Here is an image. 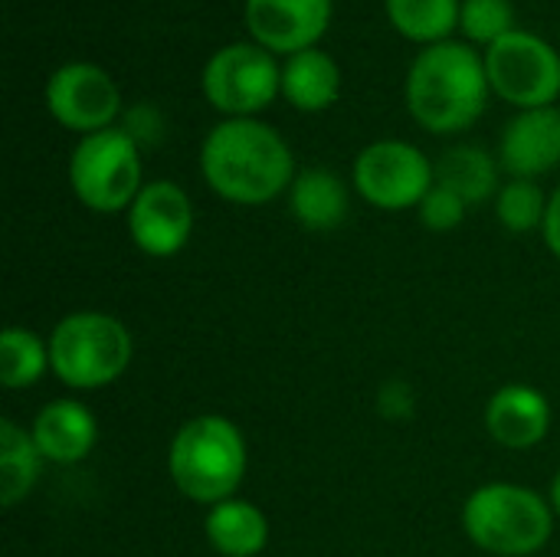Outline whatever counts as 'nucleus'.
Masks as SVG:
<instances>
[{
    "label": "nucleus",
    "mask_w": 560,
    "mask_h": 557,
    "mask_svg": "<svg viewBox=\"0 0 560 557\" xmlns=\"http://www.w3.org/2000/svg\"><path fill=\"white\" fill-rule=\"evenodd\" d=\"M486 56L472 43H430L417 53L407 72V108L420 128L433 135H456L479 121L489 102Z\"/></svg>",
    "instance_id": "nucleus-2"
},
{
    "label": "nucleus",
    "mask_w": 560,
    "mask_h": 557,
    "mask_svg": "<svg viewBox=\"0 0 560 557\" xmlns=\"http://www.w3.org/2000/svg\"><path fill=\"white\" fill-rule=\"evenodd\" d=\"M125 131L138 141V148L144 141H154L161 138V115L151 108V105H135L128 115H125Z\"/></svg>",
    "instance_id": "nucleus-26"
},
{
    "label": "nucleus",
    "mask_w": 560,
    "mask_h": 557,
    "mask_svg": "<svg viewBox=\"0 0 560 557\" xmlns=\"http://www.w3.org/2000/svg\"><path fill=\"white\" fill-rule=\"evenodd\" d=\"M194 230V207L174 181H151L128 207V233L135 246L154 259L180 253Z\"/></svg>",
    "instance_id": "nucleus-11"
},
{
    "label": "nucleus",
    "mask_w": 560,
    "mask_h": 557,
    "mask_svg": "<svg viewBox=\"0 0 560 557\" xmlns=\"http://www.w3.org/2000/svg\"><path fill=\"white\" fill-rule=\"evenodd\" d=\"M30 433H33V443L43 453V460L59 463V466H72V463L85 460L92 453L95 440H98L95 417L79 401H52V404H46L36 414Z\"/></svg>",
    "instance_id": "nucleus-15"
},
{
    "label": "nucleus",
    "mask_w": 560,
    "mask_h": 557,
    "mask_svg": "<svg viewBox=\"0 0 560 557\" xmlns=\"http://www.w3.org/2000/svg\"><path fill=\"white\" fill-rule=\"evenodd\" d=\"M459 30L469 43H486L489 49L515 30V7L512 0H463Z\"/></svg>",
    "instance_id": "nucleus-24"
},
{
    "label": "nucleus",
    "mask_w": 560,
    "mask_h": 557,
    "mask_svg": "<svg viewBox=\"0 0 560 557\" xmlns=\"http://www.w3.org/2000/svg\"><path fill=\"white\" fill-rule=\"evenodd\" d=\"M207 538L223 557H256L269 542V522L253 502L226 499L210 509Z\"/></svg>",
    "instance_id": "nucleus-18"
},
{
    "label": "nucleus",
    "mask_w": 560,
    "mask_h": 557,
    "mask_svg": "<svg viewBox=\"0 0 560 557\" xmlns=\"http://www.w3.org/2000/svg\"><path fill=\"white\" fill-rule=\"evenodd\" d=\"M331 23V0H246V26L253 43L269 53L312 49Z\"/></svg>",
    "instance_id": "nucleus-12"
},
{
    "label": "nucleus",
    "mask_w": 560,
    "mask_h": 557,
    "mask_svg": "<svg viewBox=\"0 0 560 557\" xmlns=\"http://www.w3.org/2000/svg\"><path fill=\"white\" fill-rule=\"evenodd\" d=\"M167 469L177 492L213 509L233 499L246 476V440L236 423L220 414L194 417L177 430Z\"/></svg>",
    "instance_id": "nucleus-3"
},
{
    "label": "nucleus",
    "mask_w": 560,
    "mask_h": 557,
    "mask_svg": "<svg viewBox=\"0 0 560 557\" xmlns=\"http://www.w3.org/2000/svg\"><path fill=\"white\" fill-rule=\"evenodd\" d=\"M46 108L49 115L69 128L85 135L115 128V118L121 112V92L115 85V79L95 66V62H62L59 69H52V76L46 79L43 89Z\"/></svg>",
    "instance_id": "nucleus-10"
},
{
    "label": "nucleus",
    "mask_w": 560,
    "mask_h": 557,
    "mask_svg": "<svg viewBox=\"0 0 560 557\" xmlns=\"http://www.w3.org/2000/svg\"><path fill=\"white\" fill-rule=\"evenodd\" d=\"M69 184L95 213H118L141 194V148L125 128L85 135L69 158Z\"/></svg>",
    "instance_id": "nucleus-6"
},
{
    "label": "nucleus",
    "mask_w": 560,
    "mask_h": 557,
    "mask_svg": "<svg viewBox=\"0 0 560 557\" xmlns=\"http://www.w3.org/2000/svg\"><path fill=\"white\" fill-rule=\"evenodd\" d=\"M128 328L105 312H72L49 335L52 374L72 391H98L131 364Z\"/></svg>",
    "instance_id": "nucleus-5"
},
{
    "label": "nucleus",
    "mask_w": 560,
    "mask_h": 557,
    "mask_svg": "<svg viewBox=\"0 0 560 557\" xmlns=\"http://www.w3.org/2000/svg\"><path fill=\"white\" fill-rule=\"evenodd\" d=\"M207 102L230 118H256L282 95V66L259 43H226L220 46L200 76Z\"/></svg>",
    "instance_id": "nucleus-7"
},
{
    "label": "nucleus",
    "mask_w": 560,
    "mask_h": 557,
    "mask_svg": "<svg viewBox=\"0 0 560 557\" xmlns=\"http://www.w3.org/2000/svg\"><path fill=\"white\" fill-rule=\"evenodd\" d=\"M295 220L312 233H328L348 217V187L328 167H305L289 187Z\"/></svg>",
    "instance_id": "nucleus-17"
},
{
    "label": "nucleus",
    "mask_w": 560,
    "mask_h": 557,
    "mask_svg": "<svg viewBox=\"0 0 560 557\" xmlns=\"http://www.w3.org/2000/svg\"><path fill=\"white\" fill-rule=\"evenodd\" d=\"M502 167L518 181H535L560 164V108H525L518 112L499 144Z\"/></svg>",
    "instance_id": "nucleus-13"
},
{
    "label": "nucleus",
    "mask_w": 560,
    "mask_h": 557,
    "mask_svg": "<svg viewBox=\"0 0 560 557\" xmlns=\"http://www.w3.org/2000/svg\"><path fill=\"white\" fill-rule=\"evenodd\" d=\"M200 171L223 200L256 207L292 187L295 158L272 125L259 118H226L203 138Z\"/></svg>",
    "instance_id": "nucleus-1"
},
{
    "label": "nucleus",
    "mask_w": 560,
    "mask_h": 557,
    "mask_svg": "<svg viewBox=\"0 0 560 557\" xmlns=\"http://www.w3.org/2000/svg\"><path fill=\"white\" fill-rule=\"evenodd\" d=\"M463 529L482 552L499 557L538 555L551 532V506L525 486H482L466 499Z\"/></svg>",
    "instance_id": "nucleus-4"
},
{
    "label": "nucleus",
    "mask_w": 560,
    "mask_h": 557,
    "mask_svg": "<svg viewBox=\"0 0 560 557\" xmlns=\"http://www.w3.org/2000/svg\"><path fill=\"white\" fill-rule=\"evenodd\" d=\"M489 437L505 450H532L551 430V404L528 384L502 387L486 407Z\"/></svg>",
    "instance_id": "nucleus-14"
},
{
    "label": "nucleus",
    "mask_w": 560,
    "mask_h": 557,
    "mask_svg": "<svg viewBox=\"0 0 560 557\" xmlns=\"http://www.w3.org/2000/svg\"><path fill=\"white\" fill-rule=\"evenodd\" d=\"M495 213L502 220L505 230L512 233H528L535 227H545V213H548V197L535 181H518L512 177L495 200Z\"/></svg>",
    "instance_id": "nucleus-23"
},
{
    "label": "nucleus",
    "mask_w": 560,
    "mask_h": 557,
    "mask_svg": "<svg viewBox=\"0 0 560 557\" xmlns=\"http://www.w3.org/2000/svg\"><path fill=\"white\" fill-rule=\"evenodd\" d=\"M466 207H469V204H466L459 194H453V190L443 187V184H433L430 194L420 200V220H423L430 230L446 233V230H456V227L463 223Z\"/></svg>",
    "instance_id": "nucleus-25"
},
{
    "label": "nucleus",
    "mask_w": 560,
    "mask_h": 557,
    "mask_svg": "<svg viewBox=\"0 0 560 557\" xmlns=\"http://www.w3.org/2000/svg\"><path fill=\"white\" fill-rule=\"evenodd\" d=\"M492 92L525 108H548L560 95V53L532 30H512L486 49Z\"/></svg>",
    "instance_id": "nucleus-8"
},
{
    "label": "nucleus",
    "mask_w": 560,
    "mask_h": 557,
    "mask_svg": "<svg viewBox=\"0 0 560 557\" xmlns=\"http://www.w3.org/2000/svg\"><path fill=\"white\" fill-rule=\"evenodd\" d=\"M551 509L560 515V473L555 476V486H551Z\"/></svg>",
    "instance_id": "nucleus-28"
},
{
    "label": "nucleus",
    "mask_w": 560,
    "mask_h": 557,
    "mask_svg": "<svg viewBox=\"0 0 560 557\" xmlns=\"http://www.w3.org/2000/svg\"><path fill=\"white\" fill-rule=\"evenodd\" d=\"M43 473V453L33 443V433L16 420H0V499L7 509L23 502Z\"/></svg>",
    "instance_id": "nucleus-20"
},
{
    "label": "nucleus",
    "mask_w": 560,
    "mask_h": 557,
    "mask_svg": "<svg viewBox=\"0 0 560 557\" xmlns=\"http://www.w3.org/2000/svg\"><path fill=\"white\" fill-rule=\"evenodd\" d=\"M49 341L26 328H7L0 335V381L10 391L33 387L49 371Z\"/></svg>",
    "instance_id": "nucleus-22"
},
{
    "label": "nucleus",
    "mask_w": 560,
    "mask_h": 557,
    "mask_svg": "<svg viewBox=\"0 0 560 557\" xmlns=\"http://www.w3.org/2000/svg\"><path fill=\"white\" fill-rule=\"evenodd\" d=\"M433 184H436V171L430 158L410 141L384 138L368 144L354 158V187L368 204L381 210L420 207V200L430 194Z\"/></svg>",
    "instance_id": "nucleus-9"
},
{
    "label": "nucleus",
    "mask_w": 560,
    "mask_h": 557,
    "mask_svg": "<svg viewBox=\"0 0 560 557\" xmlns=\"http://www.w3.org/2000/svg\"><path fill=\"white\" fill-rule=\"evenodd\" d=\"M433 171H436V184L450 187L466 204H482L492 194H499V164L479 144H456L443 151Z\"/></svg>",
    "instance_id": "nucleus-19"
},
{
    "label": "nucleus",
    "mask_w": 560,
    "mask_h": 557,
    "mask_svg": "<svg viewBox=\"0 0 560 557\" xmlns=\"http://www.w3.org/2000/svg\"><path fill=\"white\" fill-rule=\"evenodd\" d=\"M387 20L413 43H443L459 26L463 0H384Z\"/></svg>",
    "instance_id": "nucleus-21"
},
{
    "label": "nucleus",
    "mask_w": 560,
    "mask_h": 557,
    "mask_svg": "<svg viewBox=\"0 0 560 557\" xmlns=\"http://www.w3.org/2000/svg\"><path fill=\"white\" fill-rule=\"evenodd\" d=\"M282 95L299 112H325L341 95V66L318 46L292 53L282 66Z\"/></svg>",
    "instance_id": "nucleus-16"
},
{
    "label": "nucleus",
    "mask_w": 560,
    "mask_h": 557,
    "mask_svg": "<svg viewBox=\"0 0 560 557\" xmlns=\"http://www.w3.org/2000/svg\"><path fill=\"white\" fill-rule=\"evenodd\" d=\"M541 230H545L548 250L560 259V187L551 194V200H548V213H545V227Z\"/></svg>",
    "instance_id": "nucleus-27"
}]
</instances>
